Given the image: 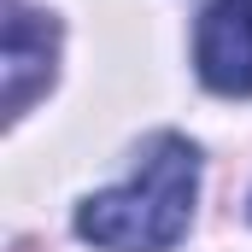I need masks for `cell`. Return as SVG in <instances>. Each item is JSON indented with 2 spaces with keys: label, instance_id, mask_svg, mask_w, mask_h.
<instances>
[{
  "label": "cell",
  "instance_id": "6da1fadb",
  "mask_svg": "<svg viewBox=\"0 0 252 252\" xmlns=\"http://www.w3.org/2000/svg\"><path fill=\"white\" fill-rule=\"evenodd\" d=\"M193 193H199V153L182 135H153L141 170L124 188L82 199L76 235L100 252H170L193 223Z\"/></svg>",
  "mask_w": 252,
  "mask_h": 252
},
{
  "label": "cell",
  "instance_id": "7a4b0ae2",
  "mask_svg": "<svg viewBox=\"0 0 252 252\" xmlns=\"http://www.w3.org/2000/svg\"><path fill=\"white\" fill-rule=\"evenodd\" d=\"M193 70L211 94H252V0H211L193 30Z\"/></svg>",
  "mask_w": 252,
  "mask_h": 252
},
{
  "label": "cell",
  "instance_id": "3957f363",
  "mask_svg": "<svg viewBox=\"0 0 252 252\" xmlns=\"http://www.w3.org/2000/svg\"><path fill=\"white\" fill-rule=\"evenodd\" d=\"M53 53H59L53 18L12 6V18H6V59H0V70H6V118H24V106L53 82Z\"/></svg>",
  "mask_w": 252,
  "mask_h": 252
}]
</instances>
